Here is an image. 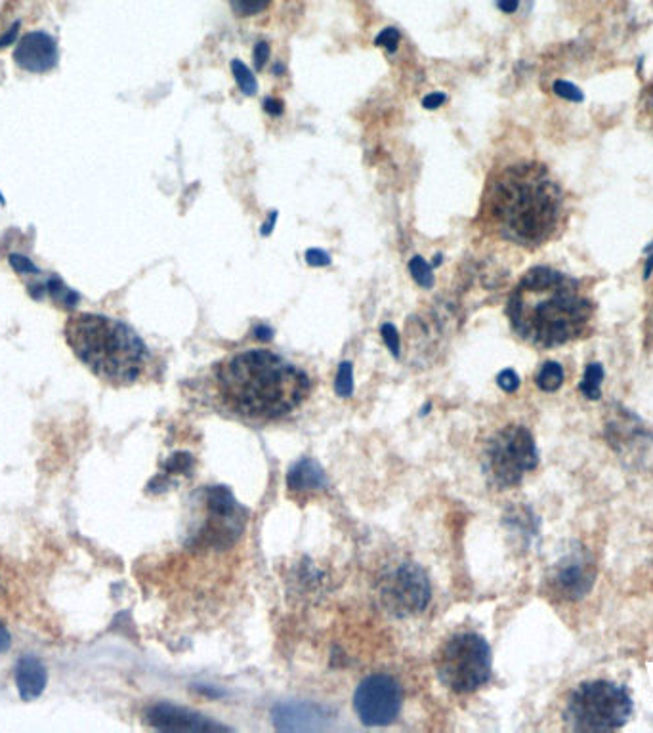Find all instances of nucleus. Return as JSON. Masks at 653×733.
I'll use <instances>...</instances> for the list:
<instances>
[{
    "label": "nucleus",
    "mask_w": 653,
    "mask_h": 733,
    "mask_svg": "<svg viewBox=\"0 0 653 733\" xmlns=\"http://www.w3.org/2000/svg\"><path fill=\"white\" fill-rule=\"evenodd\" d=\"M306 262L312 266V268H323V266H329L331 264V256L321 249H308L306 251Z\"/></svg>",
    "instance_id": "28"
},
{
    "label": "nucleus",
    "mask_w": 653,
    "mask_h": 733,
    "mask_svg": "<svg viewBox=\"0 0 653 733\" xmlns=\"http://www.w3.org/2000/svg\"><path fill=\"white\" fill-rule=\"evenodd\" d=\"M337 394L340 398H350L354 392V371L352 363H342L338 369L337 382H335Z\"/></svg>",
    "instance_id": "21"
},
{
    "label": "nucleus",
    "mask_w": 653,
    "mask_h": 733,
    "mask_svg": "<svg viewBox=\"0 0 653 733\" xmlns=\"http://www.w3.org/2000/svg\"><path fill=\"white\" fill-rule=\"evenodd\" d=\"M18 29H20V21L8 31V35L0 41V48H4V46H8V44H12V42L16 41V37H18Z\"/></svg>",
    "instance_id": "35"
},
{
    "label": "nucleus",
    "mask_w": 653,
    "mask_h": 733,
    "mask_svg": "<svg viewBox=\"0 0 653 733\" xmlns=\"http://www.w3.org/2000/svg\"><path fill=\"white\" fill-rule=\"evenodd\" d=\"M430 583L421 567L398 564L390 567L379 581V598L384 609L396 617H411L430 604Z\"/></svg>",
    "instance_id": "8"
},
{
    "label": "nucleus",
    "mask_w": 653,
    "mask_h": 733,
    "mask_svg": "<svg viewBox=\"0 0 653 733\" xmlns=\"http://www.w3.org/2000/svg\"><path fill=\"white\" fill-rule=\"evenodd\" d=\"M535 382L543 392H556L564 384V369L560 367V363L548 361L541 367Z\"/></svg>",
    "instance_id": "16"
},
{
    "label": "nucleus",
    "mask_w": 653,
    "mask_h": 733,
    "mask_svg": "<svg viewBox=\"0 0 653 733\" xmlns=\"http://www.w3.org/2000/svg\"><path fill=\"white\" fill-rule=\"evenodd\" d=\"M497 384H499L505 392L512 394V392H516V390L520 388V377H518L512 369H505L503 373H499Z\"/></svg>",
    "instance_id": "27"
},
{
    "label": "nucleus",
    "mask_w": 653,
    "mask_h": 733,
    "mask_svg": "<svg viewBox=\"0 0 653 733\" xmlns=\"http://www.w3.org/2000/svg\"><path fill=\"white\" fill-rule=\"evenodd\" d=\"M191 457L188 453H180L176 457H172V461L169 464V470L174 472H188L190 470Z\"/></svg>",
    "instance_id": "30"
},
{
    "label": "nucleus",
    "mask_w": 653,
    "mask_h": 733,
    "mask_svg": "<svg viewBox=\"0 0 653 733\" xmlns=\"http://www.w3.org/2000/svg\"><path fill=\"white\" fill-rule=\"evenodd\" d=\"M400 684L388 674H371L354 693V711L365 726H388L401 711Z\"/></svg>",
    "instance_id": "9"
},
{
    "label": "nucleus",
    "mask_w": 653,
    "mask_h": 733,
    "mask_svg": "<svg viewBox=\"0 0 653 733\" xmlns=\"http://www.w3.org/2000/svg\"><path fill=\"white\" fill-rule=\"evenodd\" d=\"M400 41V31H398V29H394V27H388V29H382V31H380L379 37L375 39V44L380 46V48H386L388 52H396Z\"/></svg>",
    "instance_id": "23"
},
{
    "label": "nucleus",
    "mask_w": 653,
    "mask_h": 733,
    "mask_svg": "<svg viewBox=\"0 0 653 733\" xmlns=\"http://www.w3.org/2000/svg\"><path fill=\"white\" fill-rule=\"evenodd\" d=\"M434 663L443 686L455 693L476 692L491 676V650L474 632L455 634L443 642Z\"/></svg>",
    "instance_id": "6"
},
{
    "label": "nucleus",
    "mask_w": 653,
    "mask_h": 733,
    "mask_svg": "<svg viewBox=\"0 0 653 733\" xmlns=\"http://www.w3.org/2000/svg\"><path fill=\"white\" fill-rule=\"evenodd\" d=\"M506 314L514 333L529 346L556 348L587 335L594 304L579 281L552 268H533L520 279Z\"/></svg>",
    "instance_id": "2"
},
{
    "label": "nucleus",
    "mask_w": 653,
    "mask_h": 733,
    "mask_svg": "<svg viewBox=\"0 0 653 733\" xmlns=\"http://www.w3.org/2000/svg\"><path fill=\"white\" fill-rule=\"evenodd\" d=\"M497 6L505 14H514L518 10V6H520V0H497Z\"/></svg>",
    "instance_id": "33"
},
{
    "label": "nucleus",
    "mask_w": 653,
    "mask_h": 733,
    "mask_svg": "<svg viewBox=\"0 0 653 733\" xmlns=\"http://www.w3.org/2000/svg\"><path fill=\"white\" fill-rule=\"evenodd\" d=\"M539 464L537 445L524 426H506L487 449V474L499 487H514Z\"/></svg>",
    "instance_id": "7"
},
{
    "label": "nucleus",
    "mask_w": 653,
    "mask_h": 733,
    "mask_svg": "<svg viewBox=\"0 0 653 733\" xmlns=\"http://www.w3.org/2000/svg\"><path fill=\"white\" fill-rule=\"evenodd\" d=\"M264 111L270 113L272 117H279L283 113V104L279 100H275V98H266L264 100Z\"/></svg>",
    "instance_id": "32"
},
{
    "label": "nucleus",
    "mask_w": 653,
    "mask_h": 733,
    "mask_svg": "<svg viewBox=\"0 0 653 733\" xmlns=\"http://www.w3.org/2000/svg\"><path fill=\"white\" fill-rule=\"evenodd\" d=\"M380 333H382V338H384L388 350L392 352V356H400V335H398L396 327L392 323H384L382 329H380Z\"/></svg>",
    "instance_id": "25"
},
{
    "label": "nucleus",
    "mask_w": 653,
    "mask_h": 733,
    "mask_svg": "<svg viewBox=\"0 0 653 733\" xmlns=\"http://www.w3.org/2000/svg\"><path fill=\"white\" fill-rule=\"evenodd\" d=\"M287 485L293 493H310L316 489H325L327 480L323 476V470L316 462L310 459L298 462L287 476Z\"/></svg>",
    "instance_id": "14"
},
{
    "label": "nucleus",
    "mask_w": 653,
    "mask_h": 733,
    "mask_svg": "<svg viewBox=\"0 0 653 733\" xmlns=\"http://www.w3.org/2000/svg\"><path fill=\"white\" fill-rule=\"evenodd\" d=\"M602 380H604V367L600 363H590L579 384L581 394L590 401L602 398Z\"/></svg>",
    "instance_id": "15"
},
{
    "label": "nucleus",
    "mask_w": 653,
    "mask_h": 733,
    "mask_svg": "<svg viewBox=\"0 0 653 733\" xmlns=\"http://www.w3.org/2000/svg\"><path fill=\"white\" fill-rule=\"evenodd\" d=\"M256 333L260 335L258 336L260 340H268V338H270V335H272V331H270V329H266V327H258V329H256Z\"/></svg>",
    "instance_id": "37"
},
{
    "label": "nucleus",
    "mask_w": 653,
    "mask_h": 733,
    "mask_svg": "<svg viewBox=\"0 0 653 733\" xmlns=\"http://www.w3.org/2000/svg\"><path fill=\"white\" fill-rule=\"evenodd\" d=\"M64 335L86 369L111 386H130L149 369L148 346L119 319L100 314L71 315Z\"/></svg>",
    "instance_id": "4"
},
{
    "label": "nucleus",
    "mask_w": 653,
    "mask_h": 733,
    "mask_svg": "<svg viewBox=\"0 0 653 733\" xmlns=\"http://www.w3.org/2000/svg\"><path fill=\"white\" fill-rule=\"evenodd\" d=\"M46 682H48V674L37 657L25 655L18 661L16 684H18V692L22 695L23 701L37 699L44 692Z\"/></svg>",
    "instance_id": "13"
},
{
    "label": "nucleus",
    "mask_w": 653,
    "mask_h": 733,
    "mask_svg": "<svg viewBox=\"0 0 653 733\" xmlns=\"http://www.w3.org/2000/svg\"><path fill=\"white\" fill-rule=\"evenodd\" d=\"M552 88L564 100H569V102H583V92L577 86L568 83V81H556Z\"/></svg>",
    "instance_id": "24"
},
{
    "label": "nucleus",
    "mask_w": 653,
    "mask_h": 733,
    "mask_svg": "<svg viewBox=\"0 0 653 733\" xmlns=\"http://www.w3.org/2000/svg\"><path fill=\"white\" fill-rule=\"evenodd\" d=\"M44 283H46V293L50 294L56 302H60L64 308H75V304L79 302V294L67 289L60 277L52 275Z\"/></svg>",
    "instance_id": "17"
},
{
    "label": "nucleus",
    "mask_w": 653,
    "mask_h": 733,
    "mask_svg": "<svg viewBox=\"0 0 653 733\" xmlns=\"http://www.w3.org/2000/svg\"><path fill=\"white\" fill-rule=\"evenodd\" d=\"M631 714L632 699L625 688L608 680H594L571 693L566 720L575 732H610L623 728Z\"/></svg>",
    "instance_id": "5"
},
{
    "label": "nucleus",
    "mask_w": 653,
    "mask_h": 733,
    "mask_svg": "<svg viewBox=\"0 0 653 733\" xmlns=\"http://www.w3.org/2000/svg\"><path fill=\"white\" fill-rule=\"evenodd\" d=\"M445 102H447V96H445V94H442V92H434V94H428V96L422 100V105H424L426 109H438V107H442Z\"/></svg>",
    "instance_id": "31"
},
{
    "label": "nucleus",
    "mask_w": 653,
    "mask_h": 733,
    "mask_svg": "<svg viewBox=\"0 0 653 733\" xmlns=\"http://www.w3.org/2000/svg\"><path fill=\"white\" fill-rule=\"evenodd\" d=\"M638 107H640V119H642V123L648 126L653 132V81L652 83L646 84V88L642 90Z\"/></svg>",
    "instance_id": "22"
},
{
    "label": "nucleus",
    "mask_w": 653,
    "mask_h": 733,
    "mask_svg": "<svg viewBox=\"0 0 653 733\" xmlns=\"http://www.w3.org/2000/svg\"><path fill=\"white\" fill-rule=\"evenodd\" d=\"M148 722L163 732H207V730H222V726L205 720L203 716L188 713L184 709L172 705H155L148 711Z\"/></svg>",
    "instance_id": "12"
},
{
    "label": "nucleus",
    "mask_w": 653,
    "mask_h": 733,
    "mask_svg": "<svg viewBox=\"0 0 653 733\" xmlns=\"http://www.w3.org/2000/svg\"><path fill=\"white\" fill-rule=\"evenodd\" d=\"M653 270V256L650 258V262H648V268H646V277H650V273H652Z\"/></svg>",
    "instance_id": "38"
},
{
    "label": "nucleus",
    "mask_w": 653,
    "mask_h": 733,
    "mask_svg": "<svg viewBox=\"0 0 653 733\" xmlns=\"http://www.w3.org/2000/svg\"><path fill=\"white\" fill-rule=\"evenodd\" d=\"M10 266L18 273H31V275L41 273L39 268L33 264V260H29L23 254H10Z\"/></svg>",
    "instance_id": "26"
},
{
    "label": "nucleus",
    "mask_w": 653,
    "mask_h": 733,
    "mask_svg": "<svg viewBox=\"0 0 653 733\" xmlns=\"http://www.w3.org/2000/svg\"><path fill=\"white\" fill-rule=\"evenodd\" d=\"M216 382L222 401L245 419L285 417L312 392V380L302 369L268 350L230 357L218 367Z\"/></svg>",
    "instance_id": "3"
},
{
    "label": "nucleus",
    "mask_w": 653,
    "mask_h": 733,
    "mask_svg": "<svg viewBox=\"0 0 653 733\" xmlns=\"http://www.w3.org/2000/svg\"><path fill=\"white\" fill-rule=\"evenodd\" d=\"M14 62L29 73H48L58 63V44L43 31L29 33L18 42Z\"/></svg>",
    "instance_id": "11"
},
{
    "label": "nucleus",
    "mask_w": 653,
    "mask_h": 733,
    "mask_svg": "<svg viewBox=\"0 0 653 733\" xmlns=\"http://www.w3.org/2000/svg\"><path fill=\"white\" fill-rule=\"evenodd\" d=\"M10 644H12V636H10L8 629L0 623V653H4V651L8 650V648H10Z\"/></svg>",
    "instance_id": "34"
},
{
    "label": "nucleus",
    "mask_w": 653,
    "mask_h": 733,
    "mask_svg": "<svg viewBox=\"0 0 653 733\" xmlns=\"http://www.w3.org/2000/svg\"><path fill=\"white\" fill-rule=\"evenodd\" d=\"M566 220V193L547 167L514 163L489 174L480 222L499 239L533 251L554 241Z\"/></svg>",
    "instance_id": "1"
},
{
    "label": "nucleus",
    "mask_w": 653,
    "mask_h": 733,
    "mask_svg": "<svg viewBox=\"0 0 653 733\" xmlns=\"http://www.w3.org/2000/svg\"><path fill=\"white\" fill-rule=\"evenodd\" d=\"M275 220H277V210H274V212L270 214V220H268V224H264V226H262V235H264V237H266V235H270V233H272V230H274Z\"/></svg>",
    "instance_id": "36"
},
{
    "label": "nucleus",
    "mask_w": 653,
    "mask_h": 733,
    "mask_svg": "<svg viewBox=\"0 0 653 733\" xmlns=\"http://www.w3.org/2000/svg\"><path fill=\"white\" fill-rule=\"evenodd\" d=\"M409 272L413 275V279L424 287V289H430L434 285V273L432 268L426 264V260L421 256H415L411 262H409Z\"/></svg>",
    "instance_id": "19"
},
{
    "label": "nucleus",
    "mask_w": 653,
    "mask_h": 733,
    "mask_svg": "<svg viewBox=\"0 0 653 733\" xmlns=\"http://www.w3.org/2000/svg\"><path fill=\"white\" fill-rule=\"evenodd\" d=\"M272 0H232V10L239 18H249L264 12Z\"/></svg>",
    "instance_id": "20"
},
{
    "label": "nucleus",
    "mask_w": 653,
    "mask_h": 733,
    "mask_svg": "<svg viewBox=\"0 0 653 733\" xmlns=\"http://www.w3.org/2000/svg\"><path fill=\"white\" fill-rule=\"evenodd\" d=\"M594 583V569L592 562L585 552L573 550L566 556L552 575V587L558 596L566 600H577L583 598Z\"/></svg>",
    "instance_id": "10"
},
{
    "label": "nucleus",
    "mask_w": 653,
    "mask_h": 733,
    "mask_svg": "<svg viewBox=\"0 0 653 733\" xmlns=\"http://www.w3.org/2000/svg\"><path fill=\"white\" fill-rule=\"evenodd\" d=\"M268 58H270V46H268V42H258L254 46V67L258 71H262L264 69V63L268 62Z\"/></svg>",
    "instance_id": "29"
},
{
    "label": "nucleus",
    "mask_w": 653,
    "mask_h": 733,
    "mask_svg": "<svg viewBox=\"0 0 653 733\" xmlns=\"http://www.w3.org/2000/svg\"><path fill=\"white\" fill-rule=\"evenodd\" d=\"M232 71L235 81H237L239 88H241V92H243L245 96H254V94L258 92V83H256V79H254L251 69H249L245 63L239 62V60H233Z\"/></svg>",
    "instance_id": "18"
}]
</instances>
